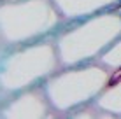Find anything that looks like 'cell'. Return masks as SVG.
I'll list each match as a JSON object with an SVG mask.
<instances>
[{"mask_svg":"<svg viewBox=\"0 0 121 119\" xmlns=\"http://www.w3.org/2000/svg\"><path fill=\"white\" fill-rule=\"evenodd\" d=\"M112 72L100 61L60 67L46 79L44 91L55 114L70 116L74 110L91 103L102 95Z\"/></svg>","mask_w":121,"mask_h":119,"instance_id":"7a4b0ae2","label":"cell"},{"mask_svg":"<svg viewBox=\"0 0 121 119\" xmlns=\"http://www.w3.org/2000/svg\"><path fill=\"white\" fill-rule=\"evenodd\" d=\"M121 35V7L76 21H65L55 32L61 67L97 61L102 53Z\"/></svg>","mask_w":121,"mask_h":119,"instance_id":"6da1fadb","label":"cell"},{"mask_svg":"<svg viewBox=\"0 0 121 119\" xmlns=\"http://www.w3.org/2000/svg\"><path fill=\"white\" fill-rule=\"evenodd\" d=\"M60 67L53 35L16 46V49L0 58V88L9 96L35 86H42L46 79Z\"/></svg>","mask_w":121,"mask_h":119,"instance_id":"3957f363","label":"cell"},{"mask_svg":"<svg viewBox=\"0 0 121 119\" xmlns=\"http://www.w3.org/2000/svg\"><path fill=\"white\" fill-rule=\"evenodd\" d=\"M95 102L112 117H121V68L112 72L107 88Z\"/></svg>","mask_w":121,"mask_h":119,"instance_id":"52a82bcc","label":"cell"},{"mask_svg":"<svg viewBox=\"0 0 121 119\" xmlns=\"http://www.w3.org/2000/svg\"><path fill=\"white\" fill-rule=\"evenodd\" d=\"M65 23L53 0H0L4 46H23L55 35Z\"/></svg>","mask_w":121,"mask_h":119,"instance_id":"277c9868","label":"cell"},{"mask_svg":"<svg viewBox=\"0 0 121 119\" xmlns=\"http://www.w3.org/2000/svg\"><path fill=\"white\" fill-rule=\"evenodd\" d=\"M65 21H76L107 9L121 7V0H53Z\"/></svg>","mask_w":121,"mask_h":119,"instance_id":"8992f818","label":"cell"},{"mask_svg":"<svg viewBox=\"0 0 121 119\" xmlns=\"http://www.w3.org/2000/svg\"><path fill=\"white\" fill-rule=\"evenodd\" d=\"M0 46H4V42H2V37H0Z\"/></svg>","mask_w":121,"mask_h":119,"instance_id":"9c48e42d","label":"cell"},{"mask_svg":"<svg viewBox=\"0 0 121 119\" xmlns=\"http://www.w3.org/2000/svg\"><path fill=\"white\" fill-rule=\"evenodd\" d=\"M55 114L44 86L25 89L5 96L0 105V117H49Z\"/></svg>","mask_w":121,"mask_h":119,"instance_id":"5b68a950","label":"cell"},{"mask_svg":"<svg viewBox=\"0 0 121 119\" xmlns=\"http://www.w3.org/2000/svg\"><path fill=\"white\" fill-rule=\"evenodd\" d=\"M97 61H100V63L105 68H109L111 72L119 70L121 68V35L102 53V56H100Z\"/></svg>","mask_w":121,"mask_h":119,"instance_id":"ba28073f","label":"cell"}]
</instances>
